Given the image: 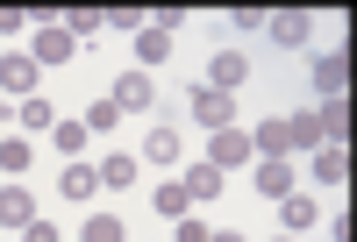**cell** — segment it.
I'll return each mask as SVG.
<instances>
[{
  "instance_id": "21",
  "label": "cell",
  "mask_w": 357,
  "mask_h": 242,
  "mask_svg": "<svg viewBox=\"0 0 357 242\" xmlns=\"http://www.w3.org/2000/svg\"><path fill=\"white\" fill-rule=\"evenodd\" d=\"M29 164H36V143H29V136H0V171L22 178Z\"/></svg>"
},
{
  "instance_id": "29",
  "label": "cell",
  "mask_w": 357,
  "mask_h": 242,
  "mask_svg": "<svg viewBox=\"0 0 357 242\" xmlns=\"http://www.w3.org/2000/svg\"><path fill=\"white\" fill-rule=\"evenodd\" d=\"M29 22H36L29 8H0V36H15V29H29Z\"/></svg>"
},
{
  "instance_id": "4",
  "label": "cell",
  "mask_w": 357,
  "mask_h": 242,
  "mask_svg": "<svg viewBox=\"0 0 357 242\" xmlns=\"http://www.w3.org/2000/svg\"><path fill=\"white\" fill-rule=\"evenodd\" d=\"M207 164H215V171L257 164V150H250V129H215V136H207Z\"/></svg>"
},
{
  "instance_id": "24",
  "label": "cell",
  "mask_w": 357,
  "mask_h": 242,
  "mask_svg": "<svg viewBox=\"0 0 357 242\" xmlns=\"http://www.w3.org/2000/svg\"><path fill=\"white\" fill-rule=\"evenodd\" d=\"M151 207H158L165 221H178V214H193V200H186V186H178V178H165V186L151 193Z\"/></svg>"
},
{
  "instance_id": "26",
  "label": "cell",
  "mask_w": 357,
  "mask_h": 242,
  "mask_svg": "<svg viewBox=\"0 0 357 242\" xmlns=\"http://www.w3.org/2000/svg\"><path fill=\"white\" fill-rule=\"evenodd\" d=\"M114 121H122V107H114V100H93V107H86V136H114Z\"/></svg>"
},
{
  "instance_id": "27",
  "label": "cell",
  "mask_w": 357,
  "mask_h": 242,
  "mask_svg": "<svg viewBox=\"0 0 357 242\" xmlns=\"http://www.w3.org/2000/svg\"><path fill=\"white\" fill-rule=\"evenodd\" d=\"M143 22H151V8H107V29H114V36H136Z\"/></svg>"
},
{
  "instance_id": "3",
  "label": "cell",
  "mask_w": 357,
  "mask_h": 242,
  "mask_svg": "<svg viewBox=\"0 0 357 242\" xmlns=\"http://www.w3.org/2000/svg\"><path fill=\"white\" fill-rule=\"evenodd\" d=\"M264 36H272L279 50H307L314 15H301V8H264Z\"/></svg>"
},
{
  "instance_id": "9",
  "label": "cell",
  "mask_w": 357,
  "mask_h": 242,
  "mask_svg": "<svg viewBox=\"0 0 357 242\" xmlns=\"http://www.w3.org/2000/svg\"><path fill=\"white\" fill-rule=\"evenodd\" d=\"M314 93H321V100H350V65H343V50H321V57H314Z\"/></svg>"
},
{
  "instance_id": "7",
  "label": "cell",
  "mask_w": 357,
  "mask_h": 242,
  "mask_svg": "<svg viewBox=\"0 0 357 242\" xmlns=\"http://www.w3.org/2000/svg\"><path fill=\"white\" fill-rule=\"evenodd\" d=\"M178 186H186V200H193V207H207V200H222V193H229V171H215V164L200 157V164L178 171Z\"/></svg>"
},
{
  "instance_id": "8",
  "label": "cell",
  "mask_w": 357,
  "mask_h": 242,
  "mask_svg": "<svg viewBox=\"0 0 357 242\" xmlns=\"http://www.w3.org/2000/svg\"><path fill=\"white\" fill-rule=\"evenodd\" d=\"M243 79H250V57L243 50H215V65H207V86H215V93H243Z\"/></svg>"
},
{
  "instance_id": "5",
  "label": "cell",
  "mask_w": 357,
  "mask_h": 242,
  "mask_svg": "<svg viewBox=\"0 0 357 242\" xmlns=\"http://www.w3.org/2000/svg\"><path fill=\"white\" fill-rule=\"evenodd\" d=\"M107 100L122 107V114H143V107H158V79H151V72H122Z\"/></svg>"
},
{
  "instance_id": "10",
  "label": "cell",
  "mask_w": 357,
  "mask_h": 242,
  "mask_svg": "<svg viewBox=\"0 0 357 242\" xmlns=\"http://www.w3.org/2000/svg\"><path fill=\"white\" fill-rule=\"evenodd\" d=\"M57 193H65V200H93V193H100V164L72 157L65 171H57Z\"/></svg>"
},
{
  "instance_id": "15",
  "label": "cell",
  "mask_w": 357,
  "mask_h": 242,
  "mask_svg": "<svg viewBox=\"0 0 357 242\" xmlns=\"http://www.w3.org/2000/svg\"><path fill=\"white\" fill-rule=\"evenodd\" d=\"M57 29H65L72 43H93V36H107V8H72Z\"/></svg>"
},
{
  "instance_id": "13",
  "label": "cell",
  "mask_w": 357,
  "mask_h": 242,
  "mask_svg": "<svg viewBox=\"0 0 357 242\" xmlns=\"http://www.w3.org/2000/svg\"><path fill=\"white\" fill-rule=\"evenodd\" d=\"M36 221V193L29 186H0V228H29Z\"/></svg>"
},
{
  "instance_id": "28",
  "label": "cell",
  "mask_w": 357,
  "mask_h": 242,
  "mask_svg": "<svg viewBox=\"0 0 357 242\" xmlns=\"http://www.w3.org/2000/svg\"><path fill=\"white\" fill-rule=\"evenodd\" d=\"M172 242H207V221H200V214H178V221H172Z\"/></svg>"
},
{
  "instance_id": "30",
  "label": "cell",
  "mask_w": 357,
  "mask_h": 242,
  "mask_svg": "<svg viewBox=\"0 0 357 242\" xmlns=\"http://www.w3.org/2000/svg\"><path fill=\"white\" fill-rule=\"evenodd\" d=\"M22 242H57V221H43V214H36V221L22 228Z\"/></svg>"
},
{
  "instance_id": "20",
  "label": "cell",
  "mask_w": 357,
  "mask_h": 242,
  "mask_svg": "<svg viewBox=\"0 0 357 242\" xmlns=\"http://www.w3.org/2000/svg\"><path fill=\"white\" fill-rule=\"evenodd\" d=\"M136 171H143V157H129V150H107V157H100V186H114V193H122Z\"/></svg>"
},
{
  "instance_id": "6",
  "label": "cell",
  "mask_w": 357,
  "mask_h": 242,
  "mask_svg": "<svg viewBox=\"0 0 357 242\" xmlns=\"http://www.w3.org/2000/svg\"><path fill=\"white\" fill-rule=\"evenodd\" d=\"M193 121H200L207 136H215V129H236V100L215 93V86H193Z\"/></svg>"
},
{
  "instance_id": "12",
  "label": "cell",
  "mask_w": 357,
  "mask_h": 242,
  "mask_svg": "<svg viewBox=\"0 0 357 242\" xmlns=\"http://www.w3.org/2000/svg\"><path fill=\"white\" fill-rule=\"evenodd\" d=\"M72 50H79V43H72L57 22H43V29H36V43H29V57H36V65H65Z\"/></svg>"
},
{
  "instance_id": "14",
  "label": "cell",
  "mask_w": 357,
  "mask_h": 242,
  "mask_svg": "<svg viewBox=\"0 0 357 242\" xmlns=\"http://www.w3.org/2000/svg\"><path fill=\"white\" fill-rule=\"evenodd\" d=\"M314 121H321V143L350 150V100H321V107H314Z\"/></svg>"
},
{
  "instance_id": "17",
  "label": "cell",
  "mask_w": 357,
  "mask_h": 242,
  "mask_svg": "<svg viewBox=\"0 0 357 242\" xmlns=\"http://www.w3.org/2000/svg\"><path fill=\"white\" fill-rule=\"evenodd\" d=\"M257 193L264 200H286L293 193V164L286 157H257Z\"/></svg>"
},
{
  "instance_id": "32",
  "label": "cell",
  "mask_w": 357,
  "mask_h": 242,
  "mask_svg": "<svg viewBox=\"0 0 357 242\" xmlns=\"http://www.w3.org/2000/svg\"><path fill=\"white\" fill-rule=\"evenodd\" d=\"M0 129H15V100H0Z\"/></svg>"
},
{
  "instance_id": "2",
  "label": "cell",
  "mask_w": 357,
  "mask_h": 242,
  "mask_svg": "<svg viewBox=\"0 0 357 242\" xmlns=\"http://www.w3.org/2000/svg\"><path fill=\"white\" fill-rule=\"evenodd\" d=\"M36 79H43V65L29 50H0V100H29Z\"/></svg>"
},
{
  "instance_id": "1",
  "label": "cell",
  "mask_w": 357,
  "mask_h": 242,
  "mask_svg": "<svg viewBox=\"0 0 357 242\" xmlns=\"http://www.w3.org/2000/svg\"><path fill=\"white\" fill-rule=\"evenodd\" d=\"M172 29H178V8H158V15L129 36V43H136V72H151V65H165V57H172Z\"/></svg>"
},
{
  "instance_id": "33",
  "label": "cell",
  "mask_w": 357,
  "mask_h": 242,
  "mask_svg": "<svg viewBox=\"0 0 357 242\" xmlns=\"http://www.w3.org/2000/svg\"><path fill=\"white\" fill-rule=\"evenodd\" d=\"M279 242H286V235H279Z\"/></svg>"
},
{
  "instance_id": "22",
  "label": "cell",
  "mask_w": 357,
  "mask_h": 242,
  "mask_svg": "<svg viewBox=\"0 0 357 242\" xmlns=\"http://www.w3.org/2000/svg\"><path fill=\"white\" fill-rule=\"evenodd\" d=\"M50 121H57V107H50L43 93H29V100H15V129H43V136H50Z\"/></svg>"
},
{
  "instance_id": "25",
  "label": "cell",
  "mask_w": 357,
  "mask_h": 242,
  "mask_svg": "<svg viewBox=\"0 0 357 242\" xmlns=\"http://www.w3.org/2000/svg\"><path fill=\"white\" fill-rule=\"evenodd\" d=\"M79 242H129V228L114 221V214H93V221L79 228Z\"/></svg>"
},
{
  "instance_id": "23",
  "label": "cell",
  "mask_w": 357,
  "mask_h": 242,
  "mask_svg": "<svg viewBox=\"0 0 357 242\" xmlns=\"http://www.w3.org/2000/svg\"><path fill=\"white\" fill-rule=\"evenodd\" d=\"M50 143H57V157L72 164L79 150H86V121H65V114H57V121H50Z\"/></svg>"
},
{
  "instance_id": "18",
  "label": "cell",
  "mask_w": 357,
  "mask_h": 242,
  "mask_svg": "<svg viewBox=\"0 0 357 242\" xmlns=\"http://www.w3.org/2000/svg\"><path fill=\"white\" fill-rule=\"evenodd\" d=\"M178 157H186L178 129H151V136H143V164H178Z\"/></svg>"
},
{
  "instance_id": "31",
  "label": "cell",
  "mask_w": 357,
  "mask_h": 242,
  "mask_svg": "<svg viewBox=\"0 0 357 242\" xmlns=\"http://www.w3.org/2000/svg\"><path fill=\"white\" fill-rule=\"evenodd\" d=\"M207 242H250V235H236V228H207Z\"/></svg>"
},
{
  "instance_id": "16",
  "label": "cell",
  "mask_w": 357,
  "mask_h": 242,
  "mask_svg": "<svg viewBox=\"0 0 357 242\" xmlns=\"http://www.w3.org/2000/svg\"><path fill=\"white\" fill-rule=\"evenodd\" d=\"M279 221H286V235H307V228L321 221V207H314L307 193H286V200H279Z\"/></svg>"
},
{
  "instance_id": "11",
  "label": "cell",
  "mask_w": 357,
  "mask_h": 242,
  "mask_svg": "<svg viewBox=\"0 0 357 242\" xmlns=\"http://www.w3.org/2000/svg\"><path fill=\"white\" fill-rule=\"evenodd\" d=\"M279 129H286V157H293V150H321V121H314V107L279 114Z\"/></svg>"
},
{
  "instance_id": "19",
  "label": "cell",
  "mask_w": 357,
  "mask_h": 242,
  "mask_svg": "<svg viewBox=\"0 0 357 242\" xmlns=\"http://www.w3.org/2000/svg\"><path fill=\"white\" fill-rule=\"evenodd\" d=\"M314 178H321V186H343V178H350V150L321 143V150H314Z\"/></svg>"
}]
</instances>
